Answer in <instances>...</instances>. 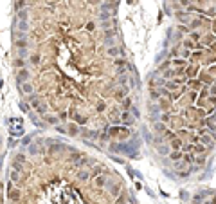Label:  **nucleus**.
Wrapping results in <instances>:
<instances>
[{
    "instance_id": "obj_1",
    "label": "nucleus",
    "mask_w": 216,
    "mask_h": 204,
    "mask_svg": "<svg viewBox=\"0 0 216 204\" xmlns=\"http://www.w3.org/2000/svg\"><path fill=\"white\" fill-rule=\"evenodd\" d=\"M20 110H22V112H29V110H31V105L27 101H20Z\"/></svg>"
}]
</instances>
